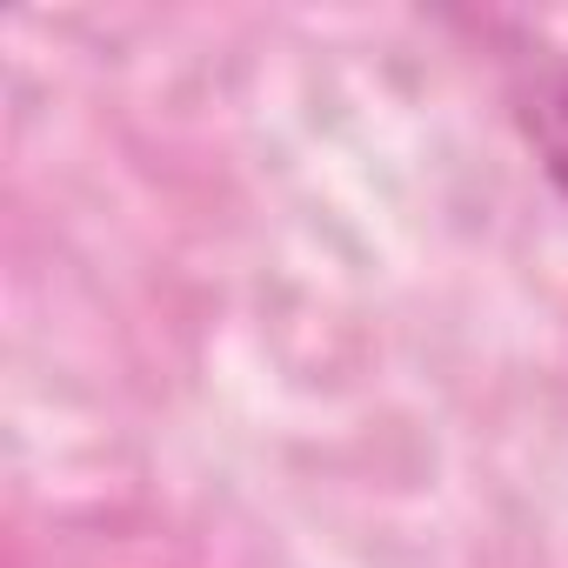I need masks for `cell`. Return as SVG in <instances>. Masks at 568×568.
<instances>
[{
  "label": "cell",
  "mask_w": 568,
  "mask_h": 568,
  "mask_svg": "<svg viewBox=\"0 0 568 568\" xmlns=\"http://www.w3.org/2000/svg\"><path fill=\"white\" fill-rule=\"evenodd\" d=\"M481 34V48L495 54L501 68V94H508V114L541 168V181L561 194L568 207V48H555L541 28L528 21H508V14H475L468 21Z\"/></svg>",
  "instance_id": "1"
}]
</instances>
